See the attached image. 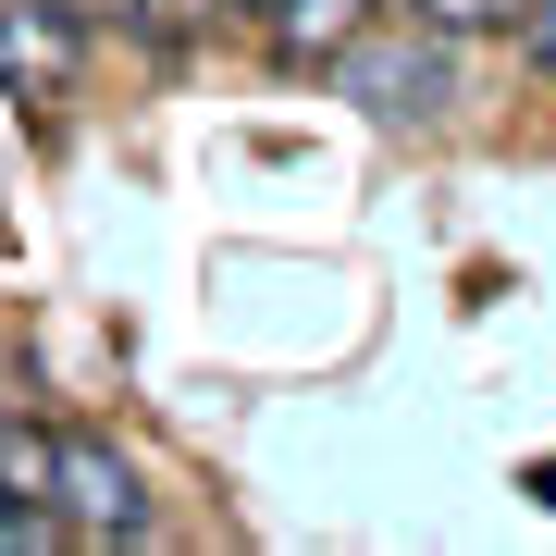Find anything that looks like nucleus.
Returning a JSON list of instances; mask_svg holds the SVG:
<instances>
[{
  "label": "nucleus",
  "instance_id": "nucleus-1",
  "mask_svg": "<svg viewBox=\"0 0 556 556\" xmlns=\"http://www.w3.org/2000/svg\"><path fill=\"white\" fill-rule=\"evenodd\" d=\"M346 50V38H334ZM334 87L358 112H445L457 100V62H445V25H420V38H358L334 62Z\"/></svg>",
  "mask_w": 556,
  "mask_h": 556
},
{
  "label": "nucleus",
  "instance_id": "nucleus-4",
  "mask_svg": "<svg viewBox=\"0 0 556 556\" xmlns=\"http://www.w3.org/2000/svg\"><path fill=\"white\" fill-rule=\"evenodd\" d=\"M358 13L371 0H273V38L285 50H334V38H358Z\"/></svg>",
  "mask_w": 556,
  "mask_h": 556
},
{
  "label": "nucleus",
  "instance_id": "nucleus-3",
  "mask_svg": "<svg viewBox=\"0 0 556 556\" xmlns=\"http://www.w3.org/2000/svg\"><path fill=\"white\" fill-rule=\"evenodd\" d=\"M62 75H75V25H62L50 0L0 13V87H62Z\"/></svg>",
  "mask_w": 556,
  "mask_h": 556
},
{
  "label": "nucleus",
  "instance_id": "nucleus-2",
  "mask_svg": "<svg viewBox=\"0 0 556 556\" xmlns=\"http://www.w3.org/2000/svg\"><path fill=\"white\" fill-rule=\"evenodd\" d=\"M38 482H50V495H62V507L87 519V532H124V544L149 532V495H137V470H124V457H112L100 433H62Z\"/></svg>",
  "mask_w": 556,
  "mask_h": 556
},
{
  "label": "nucleus",
  "instance_id": "nucleus-5",
  "mask_svg": "<svg viewBox=\"0 0 556 556\" xmlns=\"http://www.w3.org/2000/svg\"><path fill=\"white\" fill-rule=\"evenodd\" d=\"M519 0H420V25H445V38H470V25H507Z\"/></svg>",
  "mask_w": 556,
  "mask_h": 556
},
{
  "label": "nucleus",
  "instance_id": "nucleus-7",
  "mask_svg": "<svg viewBox=\"0 0 556 556\" xmlns=\"http://www.w3.org/2000/svg\"><path fill=\"white\" fill-rule=\"evenodd\" d=\"M532 495H544V507H556V457H544V470H532Z\"/></svg>",
  "mask_w": 556,
  "mask_h": 556
},
{
  "label": "nucleus",
  "instance_id": "nucleus-8",
  "mask_svg": "<svg viewBox=\"0 0 556 556\" xmlns=\"http://www.w3.org/2000/svg\"><path fill=\"white\" fill-rule=\"evenodd\" d=\"M211 13H223V0H211Z\"/></svg>",
  "mask_w": 556,
  "mask_h": 556
},
{
  "label": "nucleus",
  "instance_id": "nucleus-6",
  "mask_svg": "<svg viewBox=\"0 0 556 556\" xmlns=\"http://www.w3.org/2000/svg\"><path fill=\"white\" fill-rule=\"evenodd\" d=\"M519 13H532V62L556 75V0H519Z\"/></svg>",
  "mask_w": 556,
  "mask_h": 556
}]
</instances>
